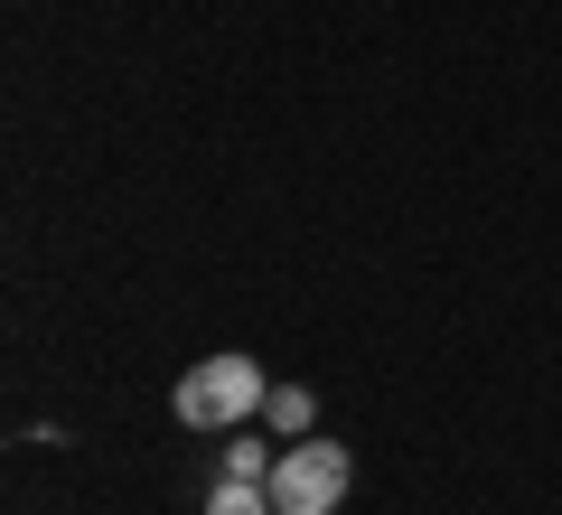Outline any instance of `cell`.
I'll use <instances>...</instances> for the list:
<instances>
[{
	"instance_id": "5",
	"label": "cell",
	"mask_w": 562,
	"mask_h": 515,
	"mask_svg": "<svg viewBox=\"0 0 562 515\" xmlns=\"http://www.w3.org/2000/svg\"><path fill=\"white\" fill-rule=\"evenodd\" d=\"M206 515H281V506H272L262 478H216V488H206Z\"/></svg>"
},
{
	"instance_id": "1",
	"label": "cell",
	"mask_w": 562,
	"mask_h": 515,
	"mask_svg": "<svg viewBox=\"0 0 562 515\" xmlns=\"http://www.w3.org/2000/svg\"><path fill=\"white\" fill-rule=\"evenodd\" d=\"M179 422L188 432H244V422L262 413V403H272V376H262L254 357H198L179 376Z\"/></svg>"
},
{
	"instance_id": "3",
	"label": "cell",
	"mask_w": 562,
	"mask_h": 515,
	"mask_svg": "<svg viewBox=\"0 0 562 515\" xmlns=\"http://www.w3.org/2000/svg\"><path fill=\"white\" fill-rule=\"evenodd\" d=\"M310 422H319L310 384H272V403H262V432H272V440H310Z\"/></svg>"
},
{
	"instance_id": "4",
	"label": "cell",
	"mask_w": 562,
	"mask_h": 515,
	"mask_svg": "<svg viewBox=\"0 0 562 515\" xmlns=\"http://www.w3.org/2000/svg\"><path fill=\"white\" fill-rule=\"evenodd\" d=\"M272 459H281V440L225 432V459H216V478H262V488H272Z\"/></svg>"
},
{
	"instance_id": "2",
	"label": "cell",
	"mask_w": 562,
	"mask_h": 515,
	"mask_svg": "<svg viewBox=\"0 0 562 515\" xmlns=\"http://www.w3.org/2000/svg\"><path fill=\"white\" fill-rule=\"evenodd\" d=\"M347 488H357V450H338V440H281L272 459V506L281 515H338Z\"/></svg>"
}]
</instances>
